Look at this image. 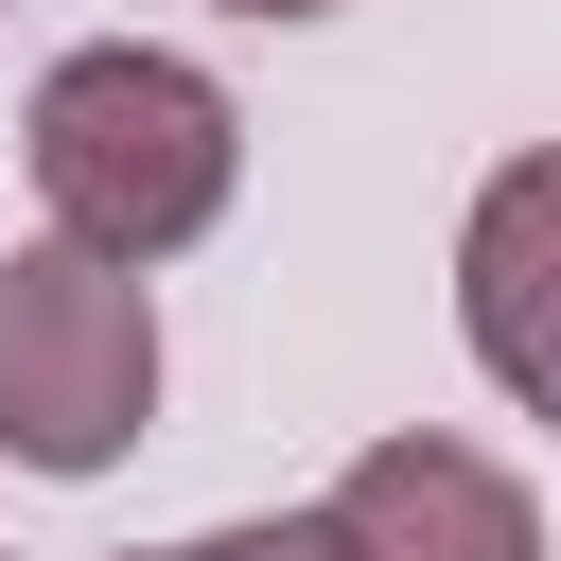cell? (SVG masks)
Returning <instances> with one entry per match:
<instances>
[{
	"label": "cell",
	"instance_id": "1",
	"mask_svg": "<svg viewBox=\"0 0 561 561\" xmlns=\"http://www.w3.org/2000/svg\"><path fill=\"white\" fill-rule=\"evenodd\" d=\"M18 158H35V210H53L70 245H105V263H175V245L228 210L245 123H228V88H210L193 53L105 35V53H70V70L35 88Z\"/></svg>",
	"mask_w": 561,
	"mask_h": 561
},
{
	"label": "cell",
	"instance_id": "2",
	"mask_svg": "<svg viewBox=\"0 0 561 561\" xmlns=\"http://www.w3.org/2000/svg\"><path fill=\"white\" fill-rule=\"evenodd\" d=\"M158 421V298L105 245H0V456L18 473H105Z\"/></svg>",
	"mask_w": 561,
	"mask_h": 561
},
{
	"label": "cell",
	"instance_id": "3",
	"mask_svg": "<svg viewBox=\"0 0 561 561\" xmlns=\"http://www.w3.org/2000/svg\"><path fill=\"white\" fill-rule=\"evenodd\" d=\"M456 333H473V368L526 421H561V140L473 193V228H456Z\"/></svg>",
	"mask_w": 561,
	"mask_h": 561
},
{
	"label": "cell",
	"instance_id": "4",
	"mask_svg": "<svg viewBox=\"0 0 561 561\" xmlns=\"http://www.w3.org/2000/svg\"><path fill=\"white\" fill-rule=\"evenodd\" d=\"M333 508H351V543H368V561H543L526 473H491L473 438H368Z\"/></svg>",
	"mask_w": 561,
	"mask_h": 561
},
{
	"label": "cell",
	"instance_id": "5",
	"mask_svg": "<svg viewBox=\"0 0 561 561\" xmlns=\"http://www.w3.org/2000/svg\"><path fill=\"white\" fill-rule=\"evenodd\" d=\"M175 561H368V543H351V508H280V526H210Z\"/></svg>",
	"mask_w": 561,
	"mask_h": 561
},
{
	"label": "cell",
	"instance_id": "6",
	"mask_svg": "<svg viewBox=\"0 0 561 561\" xmlns=\"http://www.w3.org/2000/svg\"><path fill=\"white\" fill-rule=\"evenodd\" d=\"M228 18H333V0H228Z\"/></svg>",
	"mask_w": 561,
	"mask_h": 561
}]
</instances>
